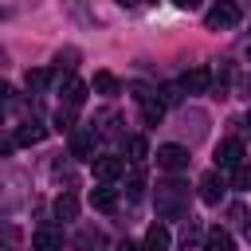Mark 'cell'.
<instances>
[{"label":"cell","instance_id":"obj_26","mask_svg":"<svg viewBox=\"0 0 251 251\" xmlns=\"http://www.w3.org/2000/svg\"><path fill=\"white\" fill-rule=\"evenodd\" d=\"M8 94H12V90H8V82H0V102H8Z\"/></svg>","mask_w":251,"mask_h":251},{"label":"cell","instance_id":"obj_29","mask_svg":"<svg viewBox=\"0 0 251 251\" xmlns=\"http://www.w3.org/2000/svg\"><path fill=\"white\" fill-rule=\"evenodd\" d=\"M122 4H133V0H122Z\"/></svg>","mask_w":251,"mask_h":251},{"label":"cell","instance_id":"obj_12","mask_svg":"<svg viewBox=\"0 0 251 251\" xmlns=\"http://www.w3.org/2000/svg\"><path fill=\"white\" fill-rule=\"evenodd\" d=\"M90 204H94L98 212H114V208H118V192H114V188L102 180L98 188H90Z\"/></svg>","mask_w":251,"mask_h":251},{"label":"cell","instance_id":"obj_28","mask_svg":"<svg viewBox=\"0 0 251 251\" xmlns=\"http://www.w3.org/2000/svg\"><path fill=\"white\" fill-rule=\"evenodd\" d=\"M247 63H251V47H247Z\"/></svg>","mask_w":251,"mask_h":251},{"label":"cell","instance_id":"obj_22","mask_svg":"<svg viewBox=\"0 0 251 251\" xmlns=\"http://www.w3.org/2000/svg\"><path fill=\"white\" fill-rule=\"evenodd\" d=\"M126 188H129V200H141V192H145V180H141V173H133Z\"/></svg>","mask_w":251,"mask_h":251},{"label":"cell","instance_id":"obj_10","mask_svg":"<svg viewBox=\"0 0 251 251\" xmlns=\"http://www.w3.org/2000/svg\"><path fill=\"white\" fill-rule=\"evenodd\" d=\"M86 90H90V86H86L82 78H75V75H67V78H63V106H71V110H78V106L86 102Z\"/></svg>","mask_w":251,"mask_h":251},{"label":"cell","instance_id":"obj_30","mask_svg":"<svg viewBox=\"0 0 251 251\" xmlns=\"http://www.w3.org/2000/svg\"><path fill=\"white\" fill-rule=\"evenodd\" d=\"M247 126H251V114H247Z\"/></svg>","mask_w":251,"mask_h":251},{"label":"cell","instance_id":"obj_11","mask_svg":"<svg viewBox=\"0 0 251 251\" xmlns=\"http://www.w3.org/2000/svg\"><path fill=\"white\" fill-rule=\"evenodd\" d=\"M204 251H235L231 231H224V227H208V231H204Z\"/></svg>","mask_w":251,"mask_h":251},{"label":"cell","instance_id":"obj_13","mask_svg":"<svg viewBox=\"0 0 251 251\" xmlns=\"http://www.w3.org/2000/svg\"><path fill=\"white\" fill-rule=\"evenodd\" d=\"M31 247H35V251H59V247H63V235H59L55 227H35Z\"/></svg>","mask_w":251,"mask_h":251},{"label":"cell","instance_id":"obj_3","mask_svg":"<svg viewBox=\"0 0 251 251\" xmlns=\"http://www.w3.org/2000/svg\"><path fill=\"white\" fill-rule=\"evenodd\" d=\"M133 98H137V106H141V118H145V126H157V122L165 118V102H161V94H153V90L137 86V90H133Z\"/></svg>","mask_w":251,"mask_h":251},{"label":"cell","instance_id":"obj_25","mask_svg":"<svg viewBox=\"0 0 251 251\" xmlns=\"http://www.w3.org/2000/svg\"><path fill=\"white\" fill-rule=\"evenodd\" d=\"M173 4H176V8H188V12H192V8H200V0H173Z\"/></svg>","mask_w":251,"mask_h":251},{"label":"cell","instance_id":"obj_14","mask_svg":"<svg viewBox=\"0 0 251 251\" xmlns=\"http://www.w3.org/2000/svg\"><path fill=\"white\" fill-rule=\"evenodd\" d=\"M169 243H173V235H169L165 224H153L145 231V251H169Z\"/></svg>","mask_w":251,"mask_h":251},{"label":"cell","instance_id":"obj_18","mask_svg":"<svg viewBox=\"0 0 251 251\" xmlns=\"http://www.w3.org/2000/svg\"><path fill=\"white\" fill-rule=\"evenodd\" d=\"M126 149H129V161H133V165H141V161L149 157V145H145V137H129V141H126Z\"/></svg>","mask_w":251,"mask_h":251},{"label":"cell","instance_id":"obj_23","mask_svg":"<svg viewBox=\"0 0 251 251\" xmlns=\"http://www.w3.org/2000/svg\"><path fill=\"white\" fill-rule=\"evenodd\" d=\"M180 90H184V86H180ZM180 90H176V86H161V102H165V106H169V102H180Z\"/></svg>","mask_w":251,"mask_h":251},{"label":"cell","instance_id":"obj_7","mask_svg":"<svg viewBox=\"0 0 251 251\" xmlns=\"http://www.w3.org/2000/svg\"><path fill=\"white\" fill-rule=\"evenodd\" d=\"M122 173H126V161H122V157H114V153L94 157V176H98V180H106V184H110V180H118Z\"/></svg>","mask_w":251,"mask_h":251},{"label":"cell","instance_id":"obj_2","mask_svg":"<svg viewBox=\"0 0 251 251\" xmlns=\"http://www.w3.org/2000/svg\"><path fill=\"white\" fill-rule=\"evenodd\" d=\"M204 24H208L212 31H227V27H235V24H239V8H235L231 0H220L216 8H208Z\"/></svg>","mask_w":251,"mask_h":251},{"label":"cell","instance_id":"obj_19","mask_svg":"<svg viewBox=\"0 0 251 251\" xmlns=\"http://www.w3.org/2000/svg\"><path fill=\"white\" fill-rule=\"evenodd\" d=\"M24 82H27V90H43V86L51 82V71H39V67H35V71L24 75Z\"/></svg>","mask_w":251,"mask_h":251},{"label":"cell","instance_id":"obj_17","mask_svg":"<svg viewBox=\"0 0 251 251\" xmlns=\"http://www.w3.org/2000/svg\"><path fill=\"white\" fill-rule=\"evenodd\" d=\"M43 133H47L43 126L27 122V126H20V129H16V145H39V141H43Z\"/></svg>","mask_w":251,"mask_h":251},{"label":"cell","instance_id":"obj_15","mask_svg":"<svg viewBox=\"0 0 251 251\" xmlns=\"http://www.w3.org/2000/svg\"><path fill=\"white\" fill-rule=\"evenodd\" d=\"M90 86H94V90H98V94H102V98H114V94H122V82H118V78H114V75H110V71H98V75H94V82H90Z\"/></svg>","mask_w":251,"mask_h":251},{"label":"cell","instance_id":"obj_16","mask_svg":"<svg viewBox=\"0 0 251 251\" xmlns=\"http://www.w3.org/2000/svg\"><path fill=\"white\" fill-rule=\"evenodd\" d=\"M55 216H59V220H75V216H78L75 192H59V196H55Z\"/></svg>","mask_w":251,"mask_h":251},{"label":"cell","instance_id":"obj_27","mask_svg":"<svg viewBox=\"0 0 251 251\" xmlns=\"http://www.w3.org/2000/svg\"><path fill=\"white\" fill-rule=\"evenodd\" d=\"M243 235H247V243H251V216H247V224H243Z\"/></svg>","mask_w":251,"mask_h":251},{"label":"cell","instance_id":"obj_4","mask_svg":"<svg viewBox=\"0 0 251 251\" xmlns=\"http://www.w3.org/2000/svg\"><path fill=\"white\" fill-rule=\"evenodd\" d=\"M239 165H243V141H239V137L220 141V145H216V169L224 173V169H239Z\"/></svg>","mask_w":251,"mask_h":251},{"label":"cell","instance_id":"obj_24","mask_svg":"<svg viewBox=\"0 0 251 251\" xmlns=\"http://www.w3.org/2000/svg\"><path fill=\"white\" fill-rule=\"evenodd\" d=\"M118 251H145V243H133V239H126V243H122Z\"/></svg>","mask_w":251,"mask_h":251},{"label":"cell","instance_id":"obj_20","mask_svg":"<svg viewBox=\"0 0 251 251\" xmlns=\"http://www.w3.org/2000/svg\"><path fill=\"white\" fill-rule=\"evenodd\" d=\"M231 184H235L239 192H251V169H247V165H239V169H231Z\"/></svg>","mask_w":251,"mask_h":251},{"label":"cell","instance_id":"obj_21","mask_svg":"<svg viewBox=\"0 0 251 251\" xmlns=\"http://www.w3.org/2000/svg\"><path fill=\"white\" fill-rule=\"evenodd\" d=\"M55 129H59V133H71V129H75V126H71V106L55 114Z\"/></svg>","mask_w":251,"mask_h":251},{"label":"cell","instance_id":"obj_1","mask_svg":"<svg viewBox=\"0 0 251 251\" xmlns=\"http://www.w3.org/2000/svg\"><path fill=\"white\" fill-rule=\"evenodd\" d=\"M157 216L161 220H184L188 216V188L180 180L157 184Z\"/></svg>","mask_w":251,"mask_h":251},{"label":"cell","instance_id":"obj_8","mask_svg":"<svg viewBox=\"0 0 251 251\" xmlns=\"http://www.w3.org/2000/svg\"><path fill=\"white\" fill-rule=\"evenodd\" d=\"M224 188H227V184H224L220 169H212V173L200 176V200H204V204H220V200H224Z\"/></svg>","mask_w":251,"mask_h":251},{"label":"cell","instance_id":"obj_5","mask_svg":"<svg viewBox=\"0 0 251 251\" xmlns=\"http://www.w3.org/2000/svg\"><path fill=\"white\" fill-rule=\"evenodd\" d=\"M188 161H192V157H188L184 145H173V141H169V145L157 149V165H161L165 173H180V169H188Z\"/></svg>","mask_w":251,"mask_h":251},{"label":"cell","instance_id":"obj_9","mask_svg":"<svg viewBox=\"0 0 251 251\" xmlns=\"http://www.w3.org/2000/svg\"><path fill=\"white\" fill-rule=\"evenodd\" d=\"M180 86H184V94H204L212 86V71L208 67H192V71H184Z\"/></svg>","mask_w":251,"mask_h":251},{"label":"cell","instance_id":"obj_6","mask_svg":"<svg viewBox=\"0 0 251 251\" xmlns=\"http://www.w3.org/2000/svg\"><path fill=\"white\" fill-rule=\"evenodd\" d=\"M94 141H98L94 126H90V129H71V157H78V161H94Z\"/></svg>","mask_w":251,"mask_h":251}]
</instances>
